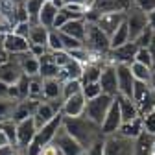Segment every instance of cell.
Listing matches in <instances>:
<instances>
[{
  "label": "cell",
  "mask_w": 155,
  "mask_h": 155,
  "mask_svg": "<svg viewBox=\"0 0 155 155\" xmlns=\"http://www.w3.org/2000/svg\"><path fill=\"white\" fill-rule=\"evenodd\" d=\"M63 127L74 140H78L85 150H89L98 139H102V127L91 122L87 116H78V118H67L63 120Z\"/></svg>",
  "instance_id": "6da1fadb"
},
{
  "label": "cell",
  "mask_w": 155,
  "mask_h": 155,
  "mask_svg": "<svg viewBox=\"0 0 155 155\" xmlns=\"http://www.w3.org/2000/svg\"><path fill=\"white\" fill-rule=\"evenodd\" d=\"M85 46L94 52V54H102L107 55L111 52V37L105 35L98 24H91L87 22V35H85Z\"/></svg>",
  "instance_id": "7a4b0ae2"
},
{
  "label": "cell",
  "mask_w": 155,
  "mask_h": 155,
  "mask_svg": "<svg viewBox=\"0 0 155 155\" xmlns=\"http://www.w3.org/2000/svg\"><path fill=\"white\" fill-rule=\"evenodd\" d=\"M113 102H114V98L113 96H107V94H102V96H98V98H94V100H89L83 116H87L91 122H94L96 126L102 127V124L105 120V116H107Z\"/></svg>",
  "instance_id": "3957f363"
},
{
  "label": "cell",
  "mask_w": 155,
  "mask_h": 155,
  "mask_svg": "<svg viewBox=\"0 0 155 155\" xmlns=\"http://www.w3.org/2000/svg\"><path fill=\"white\" fill-rule=\"evenodd\" d=\"M137 52H139V46L135 41H129L126 43L124 46L120 48H114L107 54V61L109 65H126V67H131L135 63V57H137Z\"/></svg>",
  "instance_id": "277c9868"
},
{
  "label": "cell",
  "mask_w": 155,
  "mask_h": 155,
  "mask_svg": "<svg viewBox=\"0 0 155 155\" xmlns=\"http://www.w3.org/2000/svg\"><path fill=\"white\" fill-rule=\"evenodd\" d=\"M61 109H63V100H55V102L43 100V102H39L37 111L33 114V120H35L37 129H41L45 124H48L50 120H54L55 116L61 113Z\"/></svg>",
  "instance_id": "5b68a950"
},
{
  "label": "cell",
  "mask_w": 155,
  "mask_h": 155,
  "mask_svg": "<svg viewBox=\"0 0 155 155\" xmlns=\"http://www.w3.org/2000/svg\"><path fill=\"white\" fill-rule=\"evenodd\" d=\"M52 144L61 151V155H85V148L78 140H74L63 126H61L59 131H57V135H55V139H54Z\"/></svg>",
  "instance_id": "8992f818"
},
{
  "label": "cell",
  "mask_w": 155,
  "mask_h": 155,
  "mask_svg": "<svg viewBox=\"0 0 155 155\" xmlns=\"http://www.w3.org/2000/svg\"><path fill=\"white\" fill-rule=\"evenodd\" d=\"M63 120H65V116H63V113H59V114H57L54 120H50L48 124H45L41 129L37 131L35 140H33V142L45 150L48 144H52V142H54V139H55L57 131H59V129H61V126H63Z\"/></svg>",
  "instance_id": "52a82bcc"
},
{
  "label": "cell",
  "mask_w": 155,
  "mask_h": 155,
  "mask_svg": "<svg viewBox=\"0 0 155 155\" xmlns=\"http://www.w3.org/2000/svg\"><path fill=\"white\" fill-rule=\"evenodd\" d=\"M126 22H127V28H129V39L135 41V39L148 28V15L133 6L126 15Z\"/></svg>",
  "instance_id": "ba28073f"
},
{
  "label": "cell",
  "mask_w": 155,
  "mask_h": 155,
  "mask_svg": "<svg viewBox=\"0 0 155 155\" xmlns=\"http://www.w3.org/2000/svg\"><path fill=\"white\" fill-rule=\"evenodd\" d=\"M37 126L33 116L28 120H22L17 124V148L18 150H26L33 140H35V135H37Z\"/></svg>",
  "instance_id": "9c48e42d"
},
{
  "label": "cell",
  "mask_w": 155,
  "mask_h": 155,
  "mask_svg": "<svg viewBox=\"0 0 155 155\" xmlns=\"http://www.w3.org/2000/svg\"><path fill=\"white\" fill-rule=\"evenodd\" d=\"M122 113H120V105H118V100L114 98V102H113V105H111V109H109V113H107V116H105V120H104V124H102V135L104 137H111V135H116L120 131V127H122Z\"/></svg>",
  "instance_id": "30bf717a"
},
{
  "label": "cell",
  "mask_w": 155,
  "mask_h": 155,
  "mask_svg": "<svg viewBox=\"0 0 155 155\" xmlns=\"http://www.w3.org/2000/svg\"><path fill=\"white\" fill-rule=\"evenodd\" d=\"M126 15L127 11H109V13H102L98 18V28L105 33V35H113L116 30L120 28L122 22H126Z\"/></svg>",
  "instance_id": "8fae6325"
},
{
  "label": "cell",
  "mask_w": 155,
  "mask_h": 155,
  "mask_svg": "<svg viewBox=\"0 0 155 155\" xmlns=\"http://www.w3.org/2000/svg\"><path fill=\"white\" fill-rule=\"evenodd\" d=\"M116 78H118V96L133 98L135 78H133L131 67H126V65H116Z\"/></svg>",
  "instance_id": "7c38bea8"
},
{
  "label": "cell",
  "mask_w": 155,
  "mask_h": 155,
  "mask_svg": "<svg viewBox=\"0 0 155 155\" xmlns=\"http://www.w3.org/2000/svg\"><path fill=\"white\" fill-rule=\"evenodd\" d=\"M100 87H102V92L107 96H113V98L118 96V78H116V67L114 65H105L102 68Z\"/></svg>",
  "instance_id": "4fadbf2b"
},
{
  "label": "cell",
  "mask_w": 155,
  "mask_h": 155,
  "mask_svg": "<svg viewBox=\"0 0 155 155\" xmlns=\"http://www.w3.org/2000/svg\"><path fill=\"white\" fill-rule=\"evenodd\" d=\"M85 107H87V100L85 96L80 92V94H74L70 98L63 100V116L67 118H78V116H83L85 114Z\"/></svg>",
  "instance_id": "5bb4252c"
},
{
  "label": "cell",
  "mask_w": 155,
  "mask_h": 155,
  "mask_svg": "<svg viewBox=\"0 0 155 155\" xmlns=\"http://www.w3.org/2000/svg\"><path fill=\"white\" fill-rule=\"evenodd\" d=\"M4 48L9 55H21V54H26L30 52V41L21 35H17L13 31H9L6 35V41H4Z\"/></svg>",
  "instance_id": "9a60e30c"
},
{
  "label": "cell",
  "mask_w": 155,
  "mask_h": 155,
  "mask_svg": "<svg viewBox=\"0 0 155 155\" xmlns=\"http://www.w3.org/2000/svg\"><path fill=\"white\" fill-rule=\"evenodd\" d=\"M22 76H24V72H22L21 65H18L15 59H9L6 65L0 67V81H4L8 85L18 83V80H21Z\"/></svg>",
  "instance_id": "2e32d148"
},
{
  "label": "cell",
  "mask_w": 155,
  "mask_h": 155,
  "mask_svg": "<svg viewBox=\"0 0 155 155\" xmlns=\"http://www.w3.org/2000/svg\"><path fill=\"white\" fill-rule=\"evenodd\" d=\"M11 59H15L18 65H21L22 72L30 78H35L39 76V70H41V63H39L37 57H33L30 52L26 54H21V55H11Z\"/></svg>",
  "instance_id": "e0dca14e"
},
{
  "label": "cell",
  "mask_w": 155,
  "mask_h": 155,
  "mask_svg": "<svg viewBox=\"0 0 155 155\" xmlns=\"http://www.w3.org/2000/svg\"><path fill=\"white\" fill-rule=\"evenodd\" d=\"M39 63H41L39 76H41L43 80H57V76H59V67L55 65L52 52H46L43 57H39Z\"/></svg>",
  "instance_id": "ac0fdd59"
},
{
  "label": "cell",
  "mask_w": 155,
  "mask_h": 155,
  "mask_svg": "<svg viewBox=\"0 0 155 155\" xmlns=\"http://www.w3.org/2000/svg\"><path fill=\"white\" fill-rule=\"evenodd\" d=\"M37 105H39V102H31V100H21L17 104V107H15V113H13V122L15 124H18V122H22V120H28V118H31V116L35 114V111H37Z\"/></svg>",
  "instance_id": "d6986e66"
},
{
  "label": "cell",
  "mask_w": 155,
  "mask_h": 155,
  "mask_svg": "<svg viewBox=\"0 0 155 155\" xmlns=\"http://www.w3.org/2000/svg\"><path fill=\"white\" fill-rule=\"evenodd\" d=\"M59 31L78 39V41H81L85 45V35H87V22H85V18H78V21H68Z\"/></svg>",
  "instance_id": "ffe728a7"
},
{
  "label": "cell",
  "mask_w": 155,
  "mask_h": 155,
  "mask_svg": "<svg viewBox=\"0 0 155 155\" xmlns=\"http://www.w3.org/2000/svg\"><path fill=\"white\" fill-rule=\"evenodd\" d=\"M118 100V105H120V113H122V122H131L135 118H139L140 113H139V107L137 104L133 102V98H126V96H116Z\"/></svg>",
  "instance_id": "44dd1931"
},
{
  "label": "cell",
  "mask_w": 155,
  "mask_h": 155,
  "mask_svg": "<svg viewBox=\"0 0 155 155\" xmlns=\"http://www.w3.org/2000/svg\"><path fill=\"white\" fill-rule=\"evenodd\" d=\"M43 98L46 102L63 100V83L59 80H45V83H43Z\"/></svg>",
  "instance_id": "7402d4cb"
},
{
  "label": "cell",
  "mask_w": 155,
  "mask_h": 155,
  "mask_svg": "<svg viewBox=\"0 0 155 155\" xmlns=\"http://www.w3.org/2000/svg\"><path fill=\"white\" fill-rule=\"evenodd\" d=\"M81 74H83V65H80L78 61H70L67 63L65 67L59 68V76H57V80L61 83L65 81H70V80H81Z\"/></svg>",
  "instance_id": "603a6c76"
},
{
  "label": "cell",
  "mask_w": 155,
  "mask_h": 155,
  "mask_svg": "<svg viewBox=\"0 0 155 155\" xmlns=\"http://www.w3.org/2000/svg\"><path fill=\"white\" fill-rule=\"evenodd\" d=\"M144 133V127H142V116H139V118H135L131 122H124L118 135H122V137L129 139V140H137L140 135Z\"/></svg>",
  "instance_id": "cb8c5ba5"
},
{
  "label": "cell",
  "mask_w": 155,
  "mask_h": 155,
  "mask_svg": "<svg viewBox=\"0 0 155 155\" xmlns=\"http://www.w3.org/2000/svg\"><path fill=\"white\" fill-rule=\"evenodd\" d=\"M57 13H59V9L54 8L52 2H45V6H43L41 13H39V18H37V21H39V24L45 26L46 30H54V22H55Z\"/></svg>",
  "instance_id": "d4e9b609"
},
{
  "label": "cell",
  "mask_w": 155,
  "mask_h": 155,
  "mask_svg": "<svg viewBox=\"0 0 155 155\" xmlns=\"http://www.w3.org/2000/svg\"><path fill=\"white\" fill-rule=\"evenodd\" d=\"M129 41H131V39H129V28H127V22H122L120 28L111 35V50L120 48V46H124V45L129 43Z\"/></svg>",
  "instance_id": "484cf974"
},
{
  "label": "cell",
  "mask_w": 155,
  "mask_h": 155,
  "mask_svg": "<svg viewBox=\"0 0 155 155\" xmlns=\"http://www.w3.org/2000/svg\"><path fill=\"white\" fill-rule=\"evenodd\" d=\"M102 68L100 65H85L83 67V74H81V85H89V83H98L102 78Z\"/></svg>",
  "instance_id": "4316f807"
},
{
  "label": "cell",
  "mask_w": 155,
  "mask_h": 155,
  "mask_svg": "<svg viewBox=\"0 0 155 155\" xmlns=\"http://www.w3.org/2000/svg\"><path fill=\"white\" fill-rule=\"evenodd\" d=\"M43 83L45 80L41 76H35V78H30V89H28V100L31 102H43Z\"/></svg>",
  "instance_id": "83f0119b"
},
{
  "label": "cell",
  "mask_w": 155,
  "mask_h": 155,
  "mask_svg": "<svg viewBox=\"0 0 155 155\" xmlns=\"http://www.w3.org/2000/svg\"><path fill=\"white\" fill-rule=\"evenodd\" d=\"M48 35H50V30H46V28L41 26V24H37V26H31V31H30L28 41H30L31 45L46 46V43H48Z\"/></svg>",
  "instance_id": "f1b7e54d"
},
{
  "label": "cell",
  "mask_w": 155,
  "mask_h": 155,
  "mask_svg": "<svg viewBox=\"0 0 155 155\" xmlns=\"http://www.w3.org/2000/svg\"><path fill=\"white\" fill-rule=\"evenodd\" d=\"M131 72H133V78H135V81H144V83H150L151 81V76H153V70L140 65L135 61L131 65Z\"/></svg>",
  "instance_id": "f546056e"
},
{
  "label": "cell",
  "mask_w": 155,
  "mask_h": 155,
  "mask_svg": "<svg viewBox=\"0 0 155 155\" xmlns=\"http://www.w3.org/2000/svg\"><path fill=\"white\" fill-rule=\"evenodd\" d=\"M45 6V0H26V9H28V15H30V24L31 26H37L39 24V13H41Z\"/></svg>",
  "instance_id": "4dcf8cb0"
},
{
  "label": "cell",
  "mask_w": 155,
  "mask_h": 155,
  "mask_svg": "<svg viewBox=\"0 0 155 155\" xmlns=\"http://www.w3.org/2000/svg\"><path fill=\"white\" fill-rule=\"evenodd\" d=\"M17 104H18V102H15V100H11V98L0 100V122L11 120V118H13V113H15Z\"/></svg>",
  "instance_id": "1f68e13d"
},
{
  "label": "cell",
  "mask_w": 155,
  "mask_h": 155,
  "mask_svg": "<svg viewBox=\"0 0 155 155\" xmlns=\"http://www.w3.org/2000/svg\"><path fill=\"white\" fill-rule=\"evenodd\" d=\"M150 92H151L150 83H144V81H135V89H133V102L139 105V104L146 98Z\"/></svg>",
  "instance_id": "d6a6232c"
},
{
  "label": "cell",
  "mask_w": 155,
  "mask_h": 155,
  "mask_svg": "<svg viewBox=\"0 0 155 155\" xmlns=\"http://www.w3.org/2000/svg\"><path fill=\"white\" fill-rule=\"evenodd\" d=\"M81 89H83L81 80H70V81H65V83H63V100L70 98V96H74V94H80Z\"/></svg>",
  "instance_id": "836d02e7"
},
{
  "label": "cell",
  "mask_w": 155,
  "mask_h": 155,
  "mask_svg": "<svg viewBox=\"0 0 155 155\" xmlns=\"http://www.w3.org/2000/svg\"><path fill=\"white\" fill-rule=\"evenodd\" d=\"M0 129L8 135L11 146H17V124L13 120H4V122H0Z\"/></svg>",
  "instance_id": "e575fe53"
},
{
  "label": "cell",
  "mask_w": 155,
  "mask_h": 155,
  "mask_svg": "<svg viewBox=\"0 0 155 155\" xmlns=\"http://www.w3.org/2000/svg\"><path fill=\"white\" fill-rule=\"evenodd\" d=\"M46 48H48V52H59V50H65V48H63V43H61V37H59V31H57V30H50Z\"/></svg>",
  "instance_id": "d590c367"
},
{
  "label": "cell",
  "mask_w": 155,
  "mask_h": 155,
  "mask_svg": "<svg viewBox=\"0 0 155 155\" xmlns=\"http://www.w3.org/2000/svg\"><path fill=\"white\" fill-rule=\"evenodd\" d=\"M81 94L85 96V100H94V98H98V96H102V87H100V81L98 83H89V85H83L81 89Z\"/></svg>",
  "instance_id": "8d00e7d4"
},
{
  "label": "cell",
  "mask_w": 155,
  "mask_h": 155,
  "mask_svg": "<svg viewBox=\"0 0 155 155\" xmlns=\"http://www.w3.org/2000/svg\"><path fill=\"white\" fill-rule=\"evenodd\" d=\"M135 61L140 63V65H144V67H148V68H151V70H153V65H155V61H153V57H151V54H150L148 48H139Z\"/></svg>",
  "instance_id": "74e56055"
},
{
  "label": "cell",
  "mask_w": 155,
  "mask_h": 155,
  "mask_svg": "<svg viewBox=\"0 0 155 155\" xmlns=\"http://www.w3.org/2000/svg\"><path fill=\"white\" fill-rule=\"evenodd\" d=\"M59 37H61L63 48H65L67 52H70V50H76V48H81V46H85L81 41H78V39H74V37H70V35H67V33H63V31H59Z\"/></svg>",
  "instance_id": "f35d334b"
},
{
  "label": "cell",
  "mask_w": 155,
  "mask_h": 155,
  "mask_svg": "<svg viewBox=\"0 0 155 155\" xmlns=\"http://www.w3.org/2000/svg\"><path fill=\"white\" fill-rule=\"evenodd\" d=\"M153 35H155V31L148 26L137 39H135V43H137V46L139 48H148L150 45H151V41H153Z\"/></svg>",
  "instance_id": "ab89813d"
},
{
  "label": "cell",
  "mask_w": 155,
  "mask_h": 155,
  "mask_svg": "<svg viewBox=\"0 0 155 155\" xmlns=\"http://www.w3.org/2000/svg\"><path fill=\"white\" fill-rule=\"evenodd\" d=\"M142 127H144L146 135L155 137V111H151V113H148V114L142 116Z\"/></svg>",
  "instance_id": "60d3db41"
},
{
  "label": "cell",
  "mask_w": 155,
  "mask_h": 155,
  "mask_svg": "<svg viewBox=\"0 0 155 155\" xmlns=\"http://www.w3.org/2000/svg\"><path fill=\"white\" fill-rule=\"evenodd\" d=\"M85 155H105V137L98 139L89 150H85Z\"/></svg>",
  "instance_id": "b9f144b4"
},
{
  "label": "cell",
  "mask_w": 155,
  "mask_h": 155,
  "mask_svg": "<svg viewBox=\"0 0 155 155\" xmlns=\"http://www.w3.org/2000/svg\"><path fill=\"white\" fill-rule=\"evenodd\" d=\"M52 55H54V61H55V65L57 67H65L67 63H70L72 61V57H70V54L67 52V50H59V52H52Z\"/></svg>",
  "instance_id": "7bdbcfd3"
},
{
  "label": "cell",
  "mask_w": 155,
  "mask_h": 155,
  "mask_svg": "<svg viewBox=\"0 0 155 155\" xmlns=\"http://www.w3.org/2000/svg\"><path fill=\"white\" fill-rule=\"evenodd\" d=\"M30 31H31V24H30V22H17V24L13 26V33L21 35V37H24V39L30 37Z\"/></svg>",
  "instance_id": "ee69618b"
},
{
  "label": "cell",
  "mask_w": 155,
  "mask_h": 155,
  "mask_svg": "<svg viewBox=\"0 0 155 155\" xmlns=\"http://www.w3.org/2000/svg\"><path fill=\"white\" fill-rule=\"evenodd\" d=\"M133 6L139 8L140 11H144V13L148 15L150 11L155 9V0H133Z\"/></svg>",
  "instance_id": "f6af8a7d"
},
{
  "label": "cell",
  "mask_w": 155,
  "mask_h": 155,
  "mask_svg": "<svg viewBox=\"0 0 155 155\" xmlns=\"http://www.w3.org/2000/svg\"><path fill=\"white\" fill-rule=\"evenodd\" d=\"M68 21H70V15H68L65 9H59V13H57V17H55V22H54V30L59 31V30H61Z\"/></svg>",
  "instance_id": "bcb514c9"
},
{
  "label": "cell",
  "mask_w": 155,
  "mask_h": 155,
  "mask_svg": "<svg viewBox=\"0 0 155 155\" xmlns=\"http://www.w3.org/2000/svg\"><path fill=\"white\" fill-rule=\"evenodd\" d=\"M46 52H48V48H46V46H41V45H31V43H30V54H31L33 57H37V59H39V57H43Z\"/></svg>",
  "instance_id": "7dc6e473"
},
{
  "label": "cell",
  "mask_w": 155,
  "mask_h": 155,
  "mask_svg": "<svg viewBox=\"0 0 155 155\" xmlns=\"http://www.w3.org/2000/svg\"><path fill=\"white\" fill-rule=\"evenodd\" d=\"M67 4H81V6H85L87 9H91L92 6H94V2L96 0H65Z\"/></svg>",
  "instance_id": "c3c4849f"
},
{
  "label": "cell",
  "mask_w": 155,
  "mask_h": 155,
  "mask_svg": "<svg viewBox=\"0 0 155 155\" xmlns=\"http://www.w3.org/2000/svg\"><path fill=\"white\" fill-rule=\"evenodd\" d=\"M18 153V148L17 146H4V148H0V155H17Z\"/></svg>",
  "instance_id": "681fc988"
},
{
  "label": "cell",
  "mask_w": 155,
  "mask_h": 155,
  "mask_svg": "<svg viewBox=\"0 0 155 155\" xmlns=\"http://www.w3.org/2000/svg\"><path fill=\"white\" fill-rule=\"evenodd\" d=\"M4 98H9V85L0 81V100H4Z\"/></svg>",
  "instance_id": "f907efd6"
},
{
  "label": "cell",
  "mask_w": 155,
  "mask_h": 155,
  "mask_svg": "<svg viewBox=\"0 0 155 155\" xmlns=\"http://www.w3.org/2000/svg\"><path fill=\"white\" fill-rule=\"evenodd\" d=\"M9 59H11V55L6 52V48H4V46H0V67H2V65H6Z\"/></svg>",
  "instance_id": "816d5d0a"
},
{
  "label": "cell",
  "mask_w": 155,
  "mask_h": 155,
  "mask_svg": "<svg viewBox=\"0 0 155 155\" xmlns=\"http://www.w3.org/2000/svg\"><path fill=\"white\" fill-rule=\"evenodd\" d=\"M43 155H61V151L57 150L54 144H48V146L43 150Z\"/></svg>",
  "instance_id": "f5cc1de1"
},
{
  "label": "cell",
  "mask_w": 155,
  "mask_h": 155,
  "mask_svg": "<svg viewBox=\"0 0 155 155\" xmlns=\"http://www.w3.org/2000/svg\"><path fill=\"white\" fill-rule=\"evenodd\" d=\"M11 142H9V139H8V135L0 129V148H4V146H9Z\"/></svg>",
  "instance_id": "db71d44e"
},
{
  "label": "cell",
  "mask_w": 155,
  "mask_h": 155,
  "mask_svg": "<svg viewBox=\"0 0 155 155\" xmlns=\"http://www.w3.org/2000/svg\"><path fill=\"white\" fill-rule=\"evenodd\" d=\"M148 26H150V28L155 31V9L148 13Z\"/></svg>",
  "instance_id": "11a10c76"
},
{
  "label": "cell",
  "mask_w": 155,
  "mask_h": 155,
  "mask_svg": "<svg viewBox=\"0 0 155 155\" xmlns=\"http://www.w3.org/2000/svg\"><path fill=\"white\" fill-rule=\"evenodd\" d=\"M52 4H54V8H57V9H63V8L67 6L65 0H52Z\"/></svg>",
  "instance_id": "9f6ffc18"
},
{
  "label": "cell",
  "mask_w": 155,
  "mask_h": 155,
  "mask_svg": "<svg viewBox=\"0 0 155 155\" xmlns=\"http://www.w3.org/2000/svg\"><path fill=\"white\" fill-rule=\"evenodd\" d=\"M148 50H150V54H151V57H153V61H155V35H153V41H151V45L148 46Z\"/></svg>",
  "instance_id": "6f0895ef"
},
{
  "label": "cell",
  "mask_w": 155,
  "mask_h": 155,
  "mask_svg": "<svg viewBox=\"0 0 155 155\" xmlns=\"http://www.w3.org/2000/svg\"><path fill=\"white\" fill-rule=\"evenodd\" d=\"M6 35H8V33H4L2 30H0V46H4V41H6Z\"/></svg>",
  "instance_id": "680465c9"
},
{
  "label": "cell",
  "mask_w": 155,
  "mask_h": 155,
  "mask_svg": "<svg viewBox=\"0 0 155 155\" xmlns=\"http://www.w3.org/2000/svg\"><path fill=\"white\" fill-rule=\"evenodd\" d=\"M150 87H151V91L155 92V72H153V76H151V81H150Z\"/></svg>",
  "instance_id": "91938a15"
},
{
  "label": "cell",
  "mask_w": 155,
  "mask_h": 155,
  "mask_svg": "<svg viewBox=\"0 0 155 155\" xmlns=\"http://www.w3.org/2000/svg\"><path fill=\"white\" fill-rule=\"evenodd\" d=\"M17 155H26V151H24V150H18V153H17Z\"/></svg>",
  "instance_id": "94428289"
},
{
  "label": "cell",
  "mask_w": 155,
  "mask_h": 155,
  "mask_svg": "<svg viewBox=\"0 0 155 155\" xmlns=\"http://www.w3.org/2000/svg\"><path fill=\"white\" fill-rule=\"evenodd\" d=\"M45 2H52V0H45Z\"/></svg>",
  "instance_id": "6125c7cd"
},
{
  "label": "cell",
  "mask_w": 155,
  "mask_h": 155,
  "mask_svg": "<svg viewBox=\"0 0 155 155\" xmlns=\"http://www.w3.org/2000/svg\"><path fill=\"white\" fill-rule=\"evenodd\" d=\"M153 72H155V65H153Z\"/></svg>",
  "instance_id": "be15d7a7"
}]
</instances>
